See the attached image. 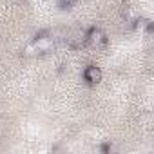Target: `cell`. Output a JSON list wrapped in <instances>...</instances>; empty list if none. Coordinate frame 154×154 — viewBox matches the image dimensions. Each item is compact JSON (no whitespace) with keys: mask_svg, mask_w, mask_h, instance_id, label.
I'll return each mask as SVG.
<instances>
[{"mask_svg":"<svg viewBox=\"0 0 154 154\" xmlns=\"http://www.w3.org/2000/svg\"><path fill=\"white\" fill-rule=\"evenodd\" d=\"M85 40H87V44H89L91 47H94V49H100V47H103V45L107 44L105 33H103L102 29H98V27L89 29L87 35H85Z\"/></svg>","mask_w":154,"mask_h":154,"instance_id":"cell-2","label":"cell"},{"mask_svg":"<svg viewBox=\"0 0 154 154\" xmlns=\"http://www.w3.org/2000/svg\"><path fill=\"white\" fill-rule=\"evenodd\" d=\"M122 15H123L125 22H127V24H131V26H134V22L138 20V15H136V11H134V9H131V8H125V9L122 11Z\"/></svg>","mask_w":154,"mask_h":154,"instance_id":"cell-4","label":"cell"},{"mask_svg":"<svg viewBox=\"0 0 154 154\" xmlns=\"http://www.w3.org/2000/svg\"><path fill=\"white\" fill-rule=\"evenodd\" d=\"M84 78L89 82V84H98L102 80V71L96 67V65H87L85 71H84Z\"/></svg>","mask_w":154,"mask_h":154,"instance_id":"cell-3","label":"cell"},{"mask_svg":"<svg viewBox=\"0 0 154 154\" xmlns=\"http://www.w3.org/2000/svg\"><path fill=\"white\" fill-rule=\"evenodd\" d=\"M58 2H60V4H63V6H69V4H72V2H74V0H58Z\"/></svg>","mask_w":154,"mask_h":154,"instance_id":"cell-5","label":"cell"},{"mask_svg":"<svg viewBox=\"0 0 154 154\" xmlns=\"http://www.w3.org/2000/svg\"><path fill=\"white\" fill-rule=\"evenodd\" d=\"M53 47H54V38L53 36H38L29 45H26L22 53H24V56H35V54L49 53Z\"/></svg>","mask_w":154,"mask_h":154,"instance_id":"cell-1","label":"cell"}]
</instances>
